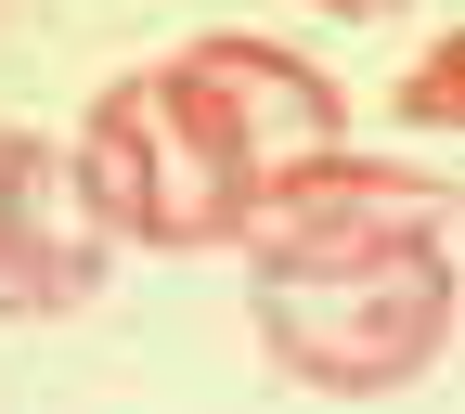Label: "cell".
Here are the masks:
<instances>
[{"label":"cell","instance_id":"6da1fadb","mask_svg":"<svg viewBox=\"0 0 465 414\" xmlns=\"http://www.w3.org/2000/svg\"><path fill=\"white\" fill-rule=\"evenodd\" d=\"M246 143L232 116L194 91V66H130L91 91V130H78V195L116 247H155V259H194V247H232L246 220Z\"/></svg>","mask_w":465,"mask_h":414},{"label":"cell","instance_id":"7a4b0ae2","mask_svg":"<svg viewBox=\"0 0 465 414\" xmlns=\"http://www.w3.org/2000/svg\"><path fill=\"white\" fill-rule=\"evenodd\" d=\"M259 337L298 389L375 401L414 389L452 349V247H388V259H323V272H259Z\"/></svg>","mask_w":465,"mask_h":414},{"label":"cell","instance_id":"5b68a950","mask_svg":"<svg viewBox=\"0 0 465 414\" xmlns=\"http://www.w3.org/2000/svg\"><path fill=\"white\" fill-rule=\"evenodd\" d=\"M194 66V91L232 116V143H246V168H284V156H323L336 130H349V104H336V78L311 66V52H284V39H194L182 52Z\"/></svg>","mask_w":465,"mask_h":414},{"label":"cell","instance_id":"277c9868","mask_svg":"<svg viewBox=\"0 0 465 414\" xmlns=\"http://www.w3.org/2000/svg\"><path fill=\"white\" fill-rule=\"evenodd\" d=\"M116 233L78 195V156L39 130H0V324H65L104 298Z\"/></svg>","mask_w":465,"mask_h":414},{"label":"cell","instance_id":"8992f818","mask_svg":"<svg viewBox=\"0 0 465 414\" xmlns=\"http://www.w3.org/2000/svg\"><path fill=\"white\" fill-rule=\"evenodd\" d=\"M401 116H414V130H465V39H427V52H414Z\"/></svg>","mask_w":465,"mask_h":414},{"label":"cell","instance_id":"52a82bcc","mask_svg":"<svg viewBox=\"0 0 465 414\" xmlns=\"http://www.w3.org/2000/svg\"><path fill=\"white\" fill-rule=\"evenodd\" d=\"M323 14H336V26H375V14H401V0H323Z\"/></svg>","mask_w":465,"mask_h":414},{"label":"cell","instance_id":"3957f363","mask_svg":"<svg viewBox=\"0 0 465 414\" xmlns=\"http://www.w3.org/2000/svg\"><path fill=\"white\" fill-rule=\"evenodd\" d=\"M232 247L259 272H323V259H388V247H452V182L440 168H401V156H284L246 182V220Z\"/></svg>","mask_w":465,"mask_h":414}]
</instances>
